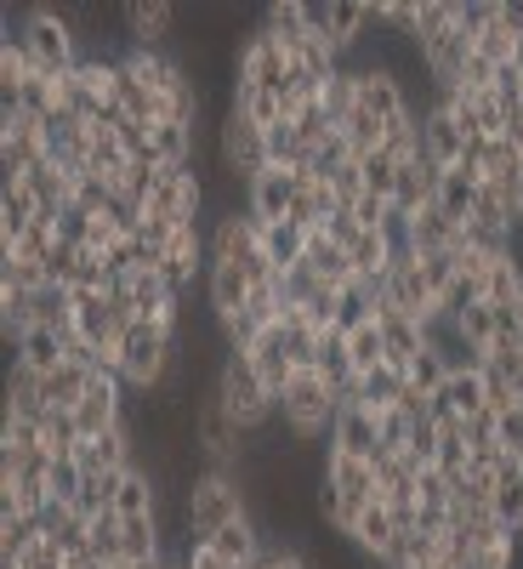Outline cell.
Segmentation results:
<instances>
[{
    "instance_id": "cell-2",
    "label": "cell",
    "mask_w": 523,
    "mask_h": 569,
    "mask_svg": "<svg viewBox=\"0 0 523 569\" xmlns=\"http://www.w3.org/2000/svg\"><path fill=\"white\" fill-rule=\"evenodd\" d=\"M29 46V58L40 63V74H74L86 63V34L74 23L69 7H18V29H7Z\"/></svg>"
},
{
    "instance_id": "cell-18",
    "label": "cell",
    "mask_w": 523,
    "mask_h": 569,
    "mask_svg": "<svg viewBox=\"0 0 523 569\" xmlns=\"http://www.w3.org/2000/svg\"><path fill=\"white\" fill-rule=\"evenodd\" d=\"M12 359H18V365H29L34 376H52V370H63L69 342L58 337L52 325H34V330H23V337L12 342Z\"/></svg>"
},
{
    "instance_id": "cell-1",
    "label": "cell",
    "mask_w": 523,
    "mask_h": 569,
    "mask_svg": "<svg viewBox=\"0 0 523 569\" xmlns=\"http://www.w3.org/2000/svg\"><path fill=\"white\" fill-rule=\"evenodd\" d=\"M251 512V496H245V479L228 467H200L194 479L182 485V530L188 541H211L222 525Z\"/></svg>"
},
{
    "instance_id": "cell-12",
    "label": "cell",
    "mask_w": 523,
    "mask_h": 569,
    "mask_svg": "<svg viewBox=\"0 0 523 569\" xmlns=\"http://www.w3.org/2000/svg\"><path fill=\"white\" fill-rule=\"evenodd\" d=\"M114 18L125 29L131 52H160V46L171 40V29H177V7H165V0H131V7H120Z\"/></svg>"
},
{
    "instance_id": "cell-23",
    "label": "cell",
    "mask_w": 523,
    "mask_h": 569,
    "mask_svg": "<svg viewBox=\"0 0 523 569\" xmlns=\"http://www.w3.org/2000/svg\"><path fill=\"white\" fill-rule=\"evenodd\" d=\"M114 512L120 518H160V479L149 467H131L125 479H120V496H114Z\"/></svg>"
},
{
    "instance_id": "cell-13",
    "label": "cell",
    "mask_w": 523,
    "mask_h": 569,
    "mask_svg": "<svg viewBox=\"0 0 523 569\" xmlns=\"http://www.w3.org/2000/svg\"><path fill=\"white\" fill-rule=\"evenodd\" d=\"M296 188H302L296 171H273V166H268V171L245 188V211H251V222H257V228L284 222V217H291V206H296Z\"/></svg>"
},
{
    "instance_id": "cell-26",
    "label": "cell",
    "mask_w": 523,
    "mask_h": 569,
    "mask_svg": "<svg viewBox=\"0 0 523 569\" xmlns=\"http://www.w3.org/2000/svg\"><path fill=\"white\" fill-rule=\"evenodd\" d=\"M34 74H40V63L29 58V46H23L18 34L0 40V103H12V98H18V91H23Z\"/></svg>"
},
{
    "instance_id": "cell-21",
    "label": "cell",
    "mask_w": 523,
    "mask_h": 569,
    "mask_svg": "<svg viewBox=\"0 0 523 569\" xmlns=\"http://www.w3.org/2000/svg\"><path fill=\"white\" fill-rule=\"evenodd\" d=\"M433 410H444V416H455V421L484 416V410H490V405H484V370H450V382H444V393L433 399Z\"/></svg>"
},
{
    "instance_id": "cell-34",
    "label": "cell",
    "mask_w": 523,
    "mask_h": 569,
    "mask_svg": "<svg viewBox=\"0 0 523 569\" xmlns=\"http://www.w3.org/2000/svg\"><path fill=\"white\" fill-rule=\"evenodd\" d=\"M421 273H426V284H433V297H439V308H444L450 284H455V273H461L455 251H426V257H421Z\"/></svg>"
},
{
    "instance_id": "cell-20",
    "label": "cell",
    "mask_w": 523,
    "mask_h": 569,
    "mask_svg": "<svg viewBox=\"0 0 523 569\" xmlns=\"http://www.w3.org/2000/svg\"><path fill=\"white\" fill-rule=\"evenodd\" d=\"M479 200H484V182L472 177L466 166H455V171H444V182H439V211L455 222V228H466L472 222V211H479Z\"/></svg>"
},
{
    "instance_id": "cell-27",
    "label": "cell",
    "mask_w": 523,
    "mask_h": 569,
    "mask_svg": "<svg viewBox=\"0 0 523 569\" xmlns=\"http://www.w3.org/2000/svg\"><path fill=\"white\" fill-rule=\"evenodd\" d=\"M490 507H495V518L517 536L523 530V461H506L501 472H495V490H490Z\"/></svg>"
},
{
    "instance_id": "cell-5",
    "label": "cell",
    "mask_w": 523,
    "mask_h": 569,
    "mask_svg": "<svg viewBox=\"0 0 523 569\" xmlns=\"http://www.w3.org/2000/svg\"><path fill=\"white\" fill-rule=\"evenodd\" d=\"M302 12H308L313 40H324L342 63L359 58V46H364L370 29H375V7H364V0H330V7H319V0H302Z\"/></svg>"
},
{
    "instance_id": "cell-36",
    "label": "cell",
    "mask_w": 523,
    "mask_h": 569,
    "mask_svg": "<svg viewBox=\"0 0 523 569\" xmlns=\"http://www.w3.org/2000/svg\"><path fill=\"white\" fill-rule=\"evenodd\" d=\"M517 547H523V530H517Z\"/></svg>"
},
{
    "instance_id": "cell-19",
    "label": "cell",
    "mask_w": 523,
    "mask_h": 569,
    "mask_svg": "<svg viewBox=\"0 0 523 569\" xmlns=\"http://www.w3.org/2000/svg\"><path fill=\"white\" fill-rule=\"evenodd\" d=\"M375 319H382V337H388V365L399 376H410V365L426 353V325L404 319V313H375Z\"/></svg>"
},
{
    "instance_id": "cell-25",
    "label": "cell",
    "mask_w": 523,
    "mask_h": 569,
    "mask_svg": "<svg viewBox=\"0 0 523 569\" xmlns=\"http://www.w3.org/2000/svg\"><path fill=\"white\" fill-rule=\"evenodd\" d=\"M7 416H34V421L46 416V376H34L18 359L7 370Z\"/></svg>"
},
{
    "instance_id": "cell-4",
    "label": "cell",
    "mask_w": 523,
    "mask_h": 569,
    "mask_svg": "<svg viewBox=\"0 0 523 569\" xmlns=\"http://www.w3.org/2000/svg\"><path fill=\"white\" fill-rule=\"evenodd\" d=\"M336 410H342V399H336V388H330L319 370H296V382L279 393V421H284V433H291L296 445L330 439Z\"/></svg>"
},
{
    "instance_id": "cell-28",
    "label": "cell",
    "mask_w": 523,
    "mask_h": 569,
    "mask_svg": "<svg viewBox=\"0 0 523 569\" xmlns=\"http://www.w3.org/2000/svg\"><path fill=\"white\" fill-rule=\"evenodd\" d=\"M86 388H91V365L63 359V370L46 376V410H74L86 399Z\"/></svg>"
},
{
    "instance_id": "cell-15",
    "label": "cell",
    "mask_w": 523,
    "mask_h": 569,
    "mask_svg": "<svg viewBox=\"0 0 523 569\" xmlns=\"http://www.w3.org/2000/svg\"><path fill=\"white\" fill-rule=\"evenodd\" d=\"M319 472L342 490V501H348V525L375 501V461H353V456L324 450V467H319ZM348 525H342V530H348Z\"/></svg>"
},
{
    "instance_id": "cell-7",
    "label": "cell",
    "mask_w": 523,
    "mask_h": 569,
    "mask_svg": "<svg viewBox=\"0 0 523 569\" xmlns=\"http://www.w3.org/2000/svg\"><path fill=\"white\" fill-rule=\"evenodd\" d=\"M245 439H251V433H240V427L228 421V410L217 405V393H205V399L194 405V427H188V445L200 450L205 467L240 472V461H245Z\"/></svg>"
},
{
    "instance_id": "cell-8",
    "label": "cell",
    "mask_w": 523,
    "mask_h": 569,
    "mask_svg": "<svg viewBox=\"0 0 523 569\" xmlns=\"http://www.w3.org/2000/svg\"><path fill=\"white\" fill-rule=\"evenodd\" d=\"M296 69H291V58H284V46H279V34H268L262 23L245 34V46L233 52V86H257V91H291L296 80H291Z\"/></svg>"
},
{
    "instance_id": "cell-14",
    "label": "cell",
    "mask_w": 523,
    "mask_h": 569,
    "mask_svg": "<svg viewBox=\"0 0 523 569\" xmlns=\"http://www.w3.org/2000/svg\"><path fill=\"white\" fill-rule=\"evenodd\" d=\"M342 541L364 558V563H382L388 552H393V541H399V518H393V507L388 501H370L353 525L342 530Z\"/></svg>"
},
{
    "instance_id": "cell-24",
    "label": "cell",
    "mask_w": 523,
    "mask_h": 569,
    "mask_svg": "<svg viewBox=\"0 0 523 569\" xmlns=\"http://www.w3.org/2000/svg\"><path fill=\"white\" fill-rule=\"evenodd\" d=\"M86 558L103 563V569H120L125 563V518L120 512H98L86 525Z\"/></svg>"
},
{
    "instance_id": "cell-30",
    "label": "cell",
    "mask_w": 523,
    "mask_h": 569,
    "mask_svg": "<svg viewBox=\"0 0 523 569\" xmlns=\"http://www.w3.org/2000/svg\"><path fill=\"white\" fill-rule=\"evenodd\" d=\"M359 171H364V194H375V200L393 206V194H399V154L375 149V154L359 160Z\"/></svg>"
},
{
    "instance_id": "cell-11",
    "label": "cell",
    "mask_w": 523,
    "mask_h": 569,
    "mask_svg": "<svg viewBox=\"0 0 523 569\" xmlns=\"http://www.w3.org/2000/svg\"><path fill=\"white\" fill-rule=\"evenodd\" d=\"M466 142H472V137L450 120L444 103H433V98L421 103V160H433L439 171H455V166L466 160Z\"/></svg>"
},
{
    "instance_id": "cell-29",
    "label": "cell",
    "mask_w": 523,
    "mask_h": 569,
    "mask_svg": "<svg viewBox=\"0 0 523 569\" xmlns=\"http://www.w3.org/2000/svg\"><path fill=\"white\" fill-rule=\"evenodd\" d=\"M348 359H353V370H359V376H370V370H382V365H388V337H382V319H370V325L348 330Z\"/></svg>"
},
{
    "instance_id": "cell-6",
    "label": "cell",
    "mask_w": 523,
    "mask_h": 569,
    "mask_svg": "<svg viewBox=\"0 0 523 569\" xmlns=\"http://www.w3.org/2000/svg\"><path fill=\"white\" fill-rule=\"evenodd\" d=\"M217 166L222 177H233L240 188H251L262 171H268V131L257 120H245L240 109H222V126H217Z\"/></svg>"
},
{
    "instance_id": "cell-22",
    "label": "cell",
    "mask_w": 523,
    "mask_h": 569,
    "mask_svg": "<svg viewBox=\"0 0 523 569\" xmlns=\"http://www.w3.org/2000/svg\"><path fill=\"white\" fill-rule=\"evenodd\" d=\"M211 547L233 563V569H251L262 552H268V541H262V530H257V518L245 512V518H233V525H222L217 536H211Z\"/></svg>"
},
{
    "instance_id": "cell-35",
    "label": "cell",
    "mask_w": 523,
    "mask_h": 569,
    "mask_svg": "<svg viewBox=\"0 0 523 569\" xmlns=\"http://www.w3.org/2000/svg\"><path fill=\"white\" fill-rule=\"evenodd\" d=\"M177 563H182V569H233L211 541H182V558H177Z\"/></svg>"
},
{
    "instance_id": "cell-16",
    "label": "cell",
    "mask_w": 523,
    "mask_h": 569,
    "mask_svg": "<svg viewBox=\"0 0 523 569\" xmlns=\"http://www.w3.org/2000/svg\"><path fill=\"white\" fill-rule=\"evenodd\" d=\"M40 222V200L29 182H0V246H23Z\"/></svg>"
},
{
    "instance_id": "cell-17",
    "label": "cell",
    "mask_w": 523,
    "mask_h": 569,
    "mask_svg": "<svg viewBox=\"0 0 523 569\" xmlns=\"http://www.w3.org/2000/svg\"><path fill=\"white\" fill-rule=\"evenodd\" d=\"M125 467H137V433H131V421L114 427V433H103V439H86L80 472H125Z\"/></svg>"
},
{
    "instance_id": "cell-31",
    "label": "cell",
    "mask_w": 523,
    "mask_h": 569,
    "mask_svg": "<svg viewBox=\"0 0 523 569\" xmlns=\"http://www.w3.org/2000/svg\"><path fill=\"white\" fill-rule=\"evenodd\" d=\"M455 330L466 337V348H479V353H490V342L501 337V330H495V308H490V302H472L466 313H455Z\"/></svg>"
},
{
    "instance_id": "cell-9",
    "label": "cell",
    "mask_w": 523,
    "mask_h": 569,
    "mask_svg": "<svg viewBox=\"0 0 523 569\" xmlns=\"http://www.w3.org/2000/svg\"><path fill=\"white\" fill-rule=\"evenodd\" d=\"M160 273L171 279L177 297H188L194 284H205V273H211V228H205V222L177 228L171 246H165V257H160Z\"/></svg>"
},
{
    "instance_id": "cell-3",
    "label": "cell",
    "mask_w": 523,
    "mask_h": 569,
    "mask_svg": "<svg viewBox=\"0 0 523 569\" xmlns=\"http://www.w3.org/2000/svg\"><path fill=\"white\" fill-rule=\"evenodd\" d=\"M211 393H217V405L228 410V421L240 427V433H262V427L279 421L273 393L262 388V376L251 370V359L240 348H222V365L211 376Z\"/></svg>"
},
{
    "instance_id": "cell-10",
    "label": "cell",
    "mask_w": 523,
    "mask_h": 569,
    "mask_svg": "<svg viewBox=\"0 0 523 569\" xmlns=\"http://www.w3.org/2000/svg\"><path fill=\"white\" fill-rule=\"evenodd\" d=\"M330 450L353 456V461H382V427H375V410H370L359 393L342 399L336 427H330Z\"/></svg>"
},
{
    "instance_id": "cell-33",
    "label": "cell",
    "mask_w": 523,
    "mask_h": 569,
    "mask_svg": "<svg viewBox=\"0 0 523 569\" xmlns=\"http://www.w3.org/2000/svg\"><path fill=\"white\" fill-rule=\"evenodd\" d=\"M444 382H450V365H444L433 348H426V353L410 365V388H415L421 399H439V393H444Z\"/></svg>"
},
{
    "instance_id": "cell-32",
    "label": "cell",
    "mask_w": 523,
    "mask_h": 569,
    "mask_svg": "<svg viewBox=\"0 0 523 569\" xmlns=\"http://www.w3.org/2000/svg\"><path fill=\"white\" fill-rule=\"evenodd\" d=\"M165 541H160V518H125V563L137 558H160Z\"/></svg>"
}]
</instances>
